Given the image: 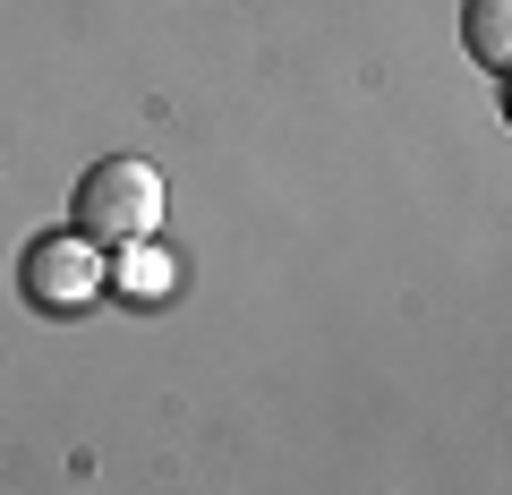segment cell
I'll list each match as a JSON object with an SVG mask.
<instances>
[{"label":"cell","mask_w":512,"mask_h":495,"mask_svg":"<svg viewBox=\"0 0 512 495\" xmlns=\"http://www.w3.org/2000/svg\"><path fill=\"white\" fill-rule=\"evenodd\" d=\"M18 291L35 316H86V299L103 291V248H86L77 231L60 239H35L18 257Z\"/></svg>","instance_id":"7a4b0ae2"},{"label":"cell","mask_w":512,"mask_h":495,"mask_svg":"<svg viewBox=\"0 0 512 495\" xmlns=\"http://www.w3.org/2000/svg\"><path fill=\"white\" fill-rule=\"evenodd\" d=\"M69 214H77V239L86 248H137L163 222V171L137 163V154H111V163H94L77 180Z\"/></svg>","instance_id":"6da1fadb"},{"label":"cell","mask_w":512,"mask_h":495,"mask_svg":"<svg viewBox=\"0 0 512 495\" xmlns=\"http://www.w3.org/2000/svg\"><path fill=\"white\" fill-rule=\"evenodd\" d=\"M512 0H470L461 9V43H470V60L478 69H504V52H512Z\"/></svg>","instance_id":"3957f363"},{"label":"cell","mask_w":512,"mask_h":495,"mask_svg":"<svg viewBox=\"0 0 512 495\" xmlns=\"http://www.w3.org/2000/svg\"><path fill=\"white\" fill-rule=\"evenodd\" d=\"M163 282H171V265H163V257H154V265H128V291H137V299L163 291Z\"/></svg>","instance_id":"277c9868"}]
</instances>
